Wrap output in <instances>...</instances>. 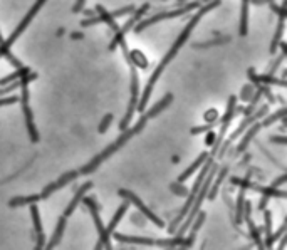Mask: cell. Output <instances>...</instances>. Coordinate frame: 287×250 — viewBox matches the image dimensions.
<instances>
[{
    "label": "cell",
    "instance_id": "obj_1",
    "mask_svg": "<svg viewBox=\"0 0 287 250\" xmlns=\"http://www.w3.org/2000/svg\"><path fill=\"white\" fill-rule=\"evenodd\" d=\"M222 4V0H210V2H207V4H202L200 5V9L196 10V14L193 15L188 21V24L185 25V29L182 30V34L178 35V39L175 41V44L173 46H171V49L167 52V56L163 57V61L158 64V67L155 69V73L151 74V78H150V81H148V84H146V87H145V91H143V96L141 98H139V101H138V106H136V111H139V113H143L145 110H146V106H148V101H150V98H151V93H153V87H155V84H156V81L159 79V76H162V73L165 69H167V66L175 59V56L180 52V49L183 47V44L188 41V37H190V34L191 32L195 30V27H196V24H199L200 21H202V17L205 15V14H208L210 10H213V9H217L219 7V5Z\"/></svg>",
    "mask_w": 287,
    "mask_h": 250
},
{
    "label": "cell",
    "instance_id": "obj_2",
    "mask_svg": "<svg viewBox=\"0 0 287 250\" xmlns=\"http://www.w3.org/2000/svg\"><path fill=\"white\" fill-rule=\"evenodd\" d=\"M146 121H148V118H146V114H145V116L139 118V121H138V123H136L135 126H133V128H130V130H128V128H126V130L119 134V138H118L116 141H114V143H111L106 150L101 151L99 155H96V156H94L87 165L82 166V168L79 170L81 175H87V173H93V171H94L96 168H98V166H99L101 163L104 162V159L110 158V156L113 155V153H116V151L121 148V146H124V145L128 143V141H130L133 136H135V134L141 133V130L146 126Z\"/></svg>",
    "mask_w": 287,
    "mask_h": 250
},
{
    "label": "cell",
    "instance_id": "obj_3",
    "mask_svg": "<svg viewBox=\"0 0 287 250\" xmlns=\"http://www.w3.org/2000/svg\"><path fill=\"white\" fill-rule=\"evenodd\" d=\"M114 240L121 243H133V245H145V247H162V248H178V247H191L195 239L193 237H173V239H148V237H135V235H123V234H111Z\"/></svg>",
    "mask_w": 287,
    "mask_h": 250
},
{
    "label": "cell",
    "instance_id": "obj_4",
    "mask_svg": "<svg viewBox=\"0 0 287 250\" xmlns=\"http://www.w3.org/2000/svg\"><path fill=\"white\" fill-rule=\"evenodd\" d=\"M46 2H47V0H35V4L32 5L30 10L27 12V14H25V17L22 19V22L17 25L15 30L10 34L9 39H7V41H4L2 44H0V57H7V59H9L12 64H14V66H15L17 69H21V67H24V66L21 64V61L15 59V57L10 54V47L14 46V42L17 41V37L21 35L25 29H27V25L32 22V19H34V17L37 15V12H39V10L42 9V5L46 4Z\"/></svg>",
    "mask_w": 287,
    "mask_h": 250
},
{
    "label": "cell",
    "instance_id": "obj_5",
    "mask_svg": "<svg viewBox=\"0 0 287 250\" xmlns=\"http://www.w3.org/2000/svg\"><path fill=\"white\" fill-rule=\"evenodd\" d=\"M202 5V0H195V2H190V4H183L182 7L178 5V9H173V10H168V12H159V14H153L151 17L145 19V21H139L135 24V27L133 30L139 34V32H143L145 29L151 27L153 24H158L165 21V19H173V17H180L183 14H188V12H193L195 9H199Z\"/></svg>",
    "mask_w": 287,
    "mask_h": 250
},
{
    "label": "cell",
    "instance_id": "obj_6",
    "mask_svg": "<svg viewBox=\"0 0 287 250\" xmlns=\"http://www.w3.org/2000/svg\"><path fill=\"white\" fill-rule=\"evenodd\" d=\"M213 165V158L212 156H208L207 158V165L203 166L202 168V171H200V175L196 176V180H195V185H193V188H191L190 191H188V195H187V203L183 205V208L180 210V215L178 217H175V220L170 223V228H168V232L170 234H173L175 230L178 228V225H180V223L183 222V219L185 217H187V213H188V210L191 208V205H193V200H195V197H196V193H199V190H200V185H202V182L205 180V176H207V173H208V170H210V166Z\"/></svg>",
    "mask_w": 287,
    "mask_h": 250
},
{
    "label": "cell",
    "instance_id": "obj_7",
    "mask_svg": "<svg viewBox=\"0 0 287 250\" xmlns=\"http://www.w3.org/2000/svg\"><path fill=\"white\" fill-rule=\"evenodd\" d=\"M126 62L130 64V70H131V98H130V102H128V108H126V114L123 116V119H121L119 123V130L124 131L128 126H130V121L133 118V114H135L136 111V106H138V101H139V79H138V73H136V67L133 66V64L130 62V59L128 57H124Z\"/></svg>",
    "mask_w": 287,
    "mask_h": 250
},
{
    "label": "cell",
    "instance_id": "obj_8",
    "mask_svg": "<svg viewBox=\"0 0 287 250\" xmlns=\"http://www.w3.org/2000/svg\"><path fill=\"white\" fill-rule=\"evenodd\" d=\"M267 113H269V104H262V106L259 108V110H255V111H254L252 114H248V116H245V119L242 121V124H240V126H239L237 130H235V131H234L232 134H230V138H228V139L225 141V143H223V146H222V148H219V151H217V155H219V158H222L223 155H225V153H227V150L230 148V145H232L234 141H235V139H237V138L240 136V134H244V133H245V130H247L248 126H250V124H254L255 121L262 119V118L265 116Z\"/></svg>",
    "mask_w": 287,
    "mask_h": 250
},
{
    "label": "cell",
    "instance_id": "obj_9",
    "mask_svg": "<svg viewBox=\"0 0 287 250\" xmlns=\"http://www.w3.org/2000/svg\"><path fill=\"white\" fill-rule=\"evenodd\" d=\"M82 203H84V207L89 208V211H91V215H93V220L96 223V230H98V234H99V243L96 245V248H111V235L107 234V230L106 227L103 225V222H101V217H99V205L98 202L94 200V198L91 197H82Z\"/></svg>",
    "mask_w": 287,
    "mask_h": 250
},
{
    "label": "cell",
    "instance_id": "obj_10",
    "mask_svg": "<svg viewBox=\"0 0 287 250\" xmlns=\"http://www.w3.org/2000/svg\"><path fill=\"white\" fill-rule=\"evenodd\" d=\"M235 102H237V99H235V96H230V99H228V104H227V113L223 114L222 119H220V123H222L220 133L215 136L213 148H212V151L208 153L210 156H215V155H217V151H219V148H220V145L223 143V138H225L228 126H230L232 119H234V116H235V111H237V110H235V108H237V106H235Z\"/></svg>",
    "mask_w": 287,
    "mask_h": 250
},
{
    "label": "cell",
    "instance_id": "obj_11",
    "mask_svg": "<svg viewBox=\"0 0 287 250\" xmlns=\"http://www.w3.org/2000/svg\"><path fill=\"white\" fill-rule=\"evenodd\" d=\"M118 195L119 197H123L124 200H128L130 203H133L135 205V207L139 210V213L141 215H145V219H148L150 222H153L155 223V225L158 227V228H163L165 227V222L159 219L158 215H155V211H151L148 207H146V205L143 203V200L139 197H136L135 193H133V191H130V190H124V188H121L119 191H118Z\"/></svg>",
    "mask_w": 287,
    "mask_h": 250
},
{
    "label": "cell",
    "instance_id": "obj_12",
    "mask_svg": "<svg viewBox=\"0 0 287 250\" xmlns=\"http://www.w3.org/2000/svg\"><path fill=\"white\" fill-rule=\"evenodd\" d=\"M148 9H150V5H148V4H145V5H141V7H139L138 10H136V9L133 10V12H135V14H133V17H131L130 21H128V22L123 25V27H119V29L116 30V35H114L113 42L110 44V49H111V50L116 49V47L119 46V42H121V41H124L126 32L130 30V29L135 27V24H136V22L141 21V17L145 15V12H148Z\"/></svg>",
    "mask_w": 287,
    "mask_h": 250
},
{
    "label": "cell",
    "instance_id": "obj_13",
    "mask_svg": "<svg viewBox=\"0 0 287 250\" xmlns=\"http://www.w3.org/2000/svg\"><path fill=\"white\" fill-rule=\"evenodd\" d=\"M242 220L247 222V227H248V234H250V237L254 239L255 245H257L259 248H264V240L262 237H260V228L255 227V223L252 220V203L245 200V205H244V213H242Z\"/></svg>",
    "mask_w": 287,
    "mask_h": 250
},
{
    "label": "cell",
    "instance_id": "obj_14",
    "mask_svg": "<svg viewBox=\"0 0 287 250\" xmlns=\"http://www.w3.org/2000/svg\"><path fill=\"white\" fill-rule=\"evenodd\" d=\"M78 176H79V171H67V173H64V175L59 178V180H56L54 183L47 185V187L42 190V193H41V200H46V198H49L50 195L54 193L56 190L64 188V187H66V185H69L71 182H74Z\"/></svg>",
    "mask_w": 287,
    "mask_h": 250
},
{
    "label": "cell",
    "instance_id": "obj_15",
    "mask_svg": "<svg viewBox=\"0 0 287 250\" xmlns=\"http://www.w3.org/2000/svg\"><path fill=\"white\" fill-rule=\"evenodd\" d=\"M248 78H250V81L254 82V84H260V86H264V84H274V86H280V87H285L287 86V82L282 79H277V78H274L272 74H262V76H257L255 74V70L250 67L248 69Z\"/></svg>",
    "mask_w": 287,
    "mask_h": 250
},
{
    "label": "cell",
    "instance_id": "obj_16",
    "mask_svg": "<svg viewBox=\"0 0 287 250\" xmlns=\"http://www.w3.org/2000/svg\"><path fill=\"white\" fill-rule=\"evenodd\" d=\"M91 188H93V182H86L84 185H81V187L74 191L73 200L69 202L67 208L64 210V217H66V219H67V217H71V215H73V211H74L76 208H78V205L81 203L82 197H84V195H86V191H87V190H91Z\"/></svg>",
    "mask_w": 287,
    "mask_h": 250
},
{
    "label": "cell",
    "instance_id": "obj_17",
    "mask_svg": "<svg viewBox=\"0 0 287 250\" xmlns=\"http://www.w3.org/2000/svg\"><path fill=\"white\" fill-rule=\"evenodd\" d=\"M210 155H208V153L205 151V153H202V155L199 156V158H196L195 159V163L193 165H190L188 166V168L187 170H185L183 173H182V175L180 176H178V182H180V183H183V182H187L188 180V178L191 176V175H193V173L196 171V170H199L200 168V166L203 165V163H205L207 162V158H208Z\"/></svg>",
    "mask_w": 287,
    "mask_h": 250
},
{
    "label": "cell",
    "instance_id": "obj_18",
    "mask_svg": "<svg viewBox=\"0 0 287 250\" xmlns=\"http://www.w3.org/2000/svg\"><path fill=\"white\" fill-rule=\"evenodd\" d=\"M260 128H262V126H260V123H254V124H250V126L247 128V130H245L247 133H245L244 139H242V141H240V145L237 146V155H239V153H244V151L247 150V146L250 145V141L255 138V134L259 133Z\"/></svg>",
    "mask_w": 287,
    "mask_h": 250
},
{
    "label": "cell",
    "instance_id": "obj_19",
    "mask_svg": "<svg viewBox=\"0 0 287 250\" xmlns=\"http://www.w3.org/2000/svg\"><path fill=\"white\" fill-rule=\"evenodd\" d=\"M171 101H173V94H171V93H168L167 96H163V98L159 99L155 106H151V108H150V111H148V114H146V118L150 119V118L158 116L159 113L165 111V110H167V108L171 104Z\"/></svg>",
    "mask_w": 287,
    "mask_h": 250
},
{
    "label": "cell",
    "instance_id": "obj_20",
    "mask_svg": "<svg viewBox=\"0 0 287 250\" xmlns=\"http://www.w3.org/2000/svg\"><path fill=\"white\" fill-rule=\"evenodd\" d=\"M64 230H66V217L62 215L61 219H59V222H57V227H56L54 235L50 237V242L46 245L47 250H52V248H56L57 245H59V242H61L62 235H64Z\"/></svg>",
    "mask_w": 287,
    "mask_h": 250
},
{
    "label": "cell",
    "instance_id": "obj_21",
    "mask_svg": "<svg viewBox=\"0 0 287 250\" xmlns=\"http://www.w3.org/2000/svg\"><path fill=\"white\" fill-rule=\"evenodd\" d=\"M130 202H128V200H124L123 203H121V207L116 210V213H114V217H113V220L110 222V225H107L106 227V230H107V234H113L114 232V228H116V225H118V223H119V220L121 219H123V215H126V211H128V208H130Z\"/></svg>",
    "mask_w": 287,
    "mask_h": 250
},
{
    "label": "cell",
    "instance_id": "obj_22",
    "mask_svg": "<svg viewBox=\"0 0 287 250\" xmlns=\"http://www.w3.org/2000/svg\"><path fill=\"white\" fill-rule=\"evenodd\" d=\"M96 12H98V15H99V19H101V22H106L107 25H110V27L116 32L118 29H119V25L116 24V21H114V17L110 14V12H107L103 5H96Z\"/></svg>",
    "mask_w": 287,
    "mask_h": 250
},
{
    "label": "cell",
    "instance_id": "obj_23",
    "mask_svg": "<svg viewBox=\"0 0 287 250\" xmlns=\"http://www.w3.org/2000/svg\"><path fill=\"white\" fill-rule=\"evenodd\" d=\"M284 27H285V19L282 17H279V24H277V30H276V34H274L272 37V44H271V54L274 56L277 52V47H279V42L280 39H282V34H284Z\"/></svg>",
    "mask_w": 287,
    "mask_h": 250
},
{
    "label": "cell",
    "instance_id": "obj_24",
    "mask_svg": "<svg viewBox=\"0 0 287 250\" xmlns=\"http://www.w3.org/2000/svg\"><path fill=\"white\" fill-rule=\"evenodd\" d=\"M227 173H228V166H223V168L220 170V173H219V176H217V182H215V185H210L208 193H207L208 200H215L217 191H219V187L222 185V182L225 180V175H227Z\"/></svg>",
    "mask_w": 287,
    "mask_h": 250
},
{
    "label": "cell",
    "instance_id": "obj_25",
    "mask_svg": "<svg viewBox=\"0 0 287 250\" xmlns=\"http://www.w3.org/2000/svg\"><path fill=\"white\" fill-rule=\"evenodd\" d=\"M41 202V195H27V197H14L9 202L10 207H22V205H32Z\"/></svg>",
    "mask_w": 287,
    "mask_h": 250
},
{
    "label": "cell",
    "instance_id": "obj_26",
    "mask_svg": "<svg viewBox=\"0 0 287 250\" xmlns=\"http://www.w3.org/2000/svg\"><path fill=\"white\" fill-rule=\"evenodd\" d=\"M248 4L250 0H244L242 2V15H240V35L245 37L248 32Z\"/></svg>",
    "mask_w": 287,
    "mask_h": 250
},
{
    "label": "cell",
    "instance_id": "obj_27",
    "mask_svg": "<svg viewBox=\"0 0 287 250\" xmlns=\"http://www.w3.org/2000/svg\"><path fill=\"white\" fill-rule=\"evenodd\" d=\"M205 217H207L205 211H199V213L195 215L193 222L190 223V228H188V230H190V234H188V237H193V239H195L196 232H199L200 227L203 225V222H205Z\"/></svg>",
    "mask_w": 287,
    "mask_h": 250
},
{
    "label": "cell",
    "instance_id": "obj_28",
    "mask_svg": "<svg viewBox=\"0 0 287 250\" xmlns=\"http://www.w3.org/2000/svg\"><path fill=\"white\" fill-rule=\"evenodd\" d=\"M244 205H245V188H242L239 191V197H237V210H235V222L240 223L242 222V213H244Z\"/></svg>",
    "mask_w": 287,
    "mask_h": 250
},
{
    "label": "cell",
    "instance_id": "obj_29",
    "mask_svg": "<svg viewBox=\"0 0 287 250\" xmlns=\"http://www.w3.org/2000/svg\"><path fill=\"white\" fill-rule=\"evenodd\" d=\"M30 215H32V222H34L35 234H41L42 232V223H41V217H39V208H37L35 203L30 205Z\"/></svg>",
    "mask_w": 287,
    "mask_h": 250
},
{
    "label": "cell",
    "instance_id": "obj_30",
    "mask_svg": "<svg viewBox=\"0 0 287 250\" xmlns=\"http://www.w3.org/2000/svg\"><path fill=\"white\" fill-rule=\"evenodd\" d=\"M285 108H280V110L277 111V113H274V114H271L269 118H265L262 123H260V126L262 128H267V126H271V124H274L276 123V121H279V119H282L284 116H285Z\"/></svg>",
    "mask_w": 287,
    "mask_h": 250
},
{
    "label": "cell",
    "instance_id": "obj_31",
    "mask_svg": "<svg viewBox=\"0 0 287 250\" xmlns=\"http://www.w3.org/2000/svg\"><path fill=\"white\" fill-rule=\"evenodd\" d=\"M285 227H287V225H285V222H284V223H282V227H280L276 234H271L269 237H267V239L264 240V242H265V243H264V247H265V248H271V247L274 245V242H276L282 234H285Z\"/></svg>",
    "mask_w": 287,
    "mask_h": 250
},
{
    "label": "cell",
    "instance_id": "obj_32",
    "mask_svg": "<svg viewBox=\"0 0 287 250\" xmlns=\"http://www.w3.org/2000/svg\"><path fill=\"white\" fill-rule=\"evenodd\" d=\"M262 211H264V232L267 237H269L272 234V213L265 208Z\"/></svg>",
    "mask_w": 287,
    "mask_h": 250
},
{
    "label": "cell",
    "instance_id": "obj_33",
    "mask_svg": "<svg viewBox=\"0 0 287 250\" xmlns=\"http://www.w3.org/2000/svg\"><path fill=\"white\" fill-rule=\"evenodd\" d=\"M217 124H220V119H217V121H212V123L210 124H203V126H196V128H191L190 130V134H200V133H205V131H208V130H212L213 126H217Z\"/></svg>",
    "mask_w": 287,
    "mask_h": 250
},
{
    "label": "cell",
    "instance_id": "obj_34",
    "mask_svg": "<svg viewBox=\"0 0 287 250\" xmlns=\"http://www.w3.org/2000/svg\"><path fill=\"white\" fill-rule=\"evenodd\" d=\"M230 39L228 37H223V39H215V41H210V42H202V44H193L195 49H205V47H212V46H219V44L223 42H228Z\"/></svg>",
    "mask_w": 287,
    "mask_h": 250
},
{
    "label": "cell",
    "instance_id": "obj_35",
    "mask_svg": "<svg viewBox=\"0 0 287 250\" xmlns=\"http://www.w3.org/2000/svg\"><path fill=\"white\" fill-rule=\"evenodd\" d=\"M170 190L173 191V193L180 195V197H187V195H188V191H190V190L185 188V187H183V183H180V182L171 183V185H170Z\"/></svg>",
    "mask_w": 287,
    "mask_h": 250
},
{
    "label": "cell",
    "instance_id": "obj_36",
    "mask_svg": "<svg viewBox=\"0 0 287 250\" xmlns=\"http://www.w3.org/2000/svg\"><path fill=\"white\" fill-rule=\"evenodd\" d=\"M114 119V116L113 114H106V116L103 118V121H101L99 123V126H98V131L103 134V133H106L107 131V128H110V124H111V121Z\"/></svg>",
    "mask_w": 287,
    "mask_h": 250
},
{
    "label": "cell",
    "instance_id": "obj_37",
    "mask_svg": "<svg viewBox=\"0 0 287 250\" xmlns=\"http://www.w3.org/2000/svg\"><path fill=\"white\" fill-rule=\"evenodd\" d=\"M19 101H21V98H19V96H10V98H2V96H0V108L15 104V102H19Z\"/></svg>",
    "mask_w": 287,
    "mask_h": 250
},
{
    "label": "cell",
    "instance_id": "obj_38",
    "mask_svg": "<svg viewBox=\"0 0 287 250\" xmlns=\"http://www.w3.org/2000/svg\"><path fill=\"white\" fill-rule=\"evenodd\" d=\"M254 91H255V89H254V86H250V84H248V86H245L244 89H242L240 99H242V101H248V99H250V98H252V94H254Z\"/></svg>",
    "mask_w": 287,
    "mask_h": 250
},
{
    "label": "cell",
    "instance_id": "obj_39",
    "mask_svg": "<svg viewBox=\"0 0 287 250\" xmlns=\"http://www.w3.org/2000/svg\"><path fill=\"white\" fill-rule=\"evenodd\" d=\"M133 10H135V5H128V7H123V9H119L116 12H111V15L116 19V17H121V15H128Z\"/></svg>",
    "mask_w": 287,
    "mask_h": 250
},
{
    "label": "cell",
    "instance_id": "obj_40",
    "mask_svg": "<svg viewBox=\"0 0 287 250\" xmlns=\"http://www.w3.org/2000/svg\"><path fill=\"white\" fill-rule=\"evenodd\" d=\"M99 22H101L99 15H93V17H89V19H84V21H81V27H91V25L99 24Z\"/></svg>",
    "mask_w": 287,
    "mask_h": 250
},
{
    "label": "cell",
    "instance_id": "obj_41",
    "mask_svg": "<svg viewBox=\"0 0 287 250\" xmlns=\"http://www.w3.org/2000/svg\"><path fill=\"white\" fill-rule=\"evenodd\" d=\"M285 182H287V175H282L280 178H277V180L272 182V187H274V188H280Z\"/></svg>",
    "mask_w": 287,
    "mask_h": 250
},
{
    "label": "cell",
    "instance_id": "obj_42",
    "mask_svg": "<svg viewBox=\"0 0 287 250\" xmlns=\"http://www.w3.org/2000/svg\"><path fill=\"white\" fill-rule=\"evenodd\" d=\"M44 239H46V237H44L42 232L37 234V243H35V248H37V250H41V248L46 247V243H44Z\"/></svg>",
    "mask_w": 287,
    "mask_h": 250
},
{
    "label": "cell",
    "instance_id": "obj_43",
    "mask_svg": "<svg viewBox=\"0 0 287 250\" xmlns=\"http://www.w3.org/2000/svg\"><path fill=\"white\" fill-rule=\"evenodd\" d=\"M84 4H86V0H76V4H74V7H73L74 14H78V12H81L82 7H84Z\"/></svg>",
    "mask_w": 287,
    "mask_h": 250
},
{
    "label": "cell",
    "instance_id": "obj_44",
    "mask_svg": "<svg viewBox=\"0 0 287 250\" xmlns=\"http://www.w3.org/2000/svg\"><path fill=\"white\" fill-rule=\"evenodd\" d=\"M271 141H272V143H279V145H282V146L287 143L285 136H272V138H271Z\"/></svg>",
    "mask_w": 287,
    "mask_h": 250
},
{
    "label": "cell",
    "instance_id": "obj_45",
    "mask_svg": "<svg viewBox=\"0 0 287 250\" xmlns=\"http://www.w3.org/2000/svg\"><path fill=\"white\" fill-rule=\"evenodd\" d=\"M215 136H217V134H215V133H212V131L208 130V136H207V139H205V145H213Z\"/></svg>",
    "mask_w": 287,
    "mask_h": 250
},
{
    "label": "cell",
    "instance_id": "obj_46",
    "mask_svg": "<svg viewBox=\"0 0 287 250\" xmlns=\"http://www.w3.org/2000/svg\"><path fill=\"white\" fill-rule=\"evenodd\" d=\"M267 202H269V197H262V200H260V203H259V210H264L265 207H267Z\"/></svg>",
    "mask_w": 287,
    "mask_h": 250
},
{
    "label": "cell",
    "instance_id": "obj_47",
    "mask_svg": "<svg viewBox=\"0 0 287 250\" xmlns=\"http://www.w3.org/2000/svg\"><path fill=\"white\" fill-rule=\"evenodd\" d=\"M217 119V111L215 110H212L210 113H205V121H210V119Z\"/></svg>",
    "mask_w": 287,
    "mask_h": 250
},
{
    "label": "cell",
    "instance_id": "obj_48",
    "mask_svg": "<svg viewBox=\"0 0 287 250\" xmlns=\"http://www.w3.org/2000/svg\"><path fill=\"white\" fill-rule=\"evenodd\" d=\"M82 37H84V35H82L81 32H73V34H71V39H82Z\"/></svg>",
    "mask_w": 287,
    "mask_h": 250
},
{
    "label": "cell",
    "instance_id": "obj_49",
    "mask_svg": "<svg viewBox=\"0 0 287 250\" xmlns=\"http://www.w3.org/2000/svg\"><path fill=\"white\" fill-rule=\"evenodd\" d=\"M280 237H282V240H280V245H279V248H284V247H285V242H287V237H285V234H282Z\"/></svg>",
    "mask_w": 287,
    "mask_h": 250
},
{
    "label": "cell",
    "instance_id": "obj_50",
    "mask_svg": "<svg viewBox=\"0 0 287 250\" xmlns=\"http://www.w3.org/2000/svg\"><path fill=\"white\" fill-rule=\"evenodd\" d=\"M84 15H87V17H93V15H96L93 10H84Z\"/></svg>",
    "mask_w": 287,
    "mask_h": 250
},
{
    "label": "cell",
    "instance_id": "obj_51",
    "mask_svg": "<svg viewBox=\"0 0 287 250\" xmlns=\"http://www.w3.org/2000/svg\"><path fill=\"white\" fill-rule=\"evenodd\" d=\"M190 2V0H178V5H183V4H187Z\"/></svg>",
    "mask_w": 287,
    "mask_h": 250
},
{
    "label": "cell",
    "instance_id": "obj_52",
    "mask_svg": "<svg viewBox=\"0 0 287 250\" xmlns=\"http://www.w3.org/2000/svg\"><path fill=\"white\" fill-rule=\"evenodd\" d=\"M4 42V37H2V34H0V44H2Z\"/></svg>",
    "mask_w": 287,
    "mask_h": 250
}]
</instances>
